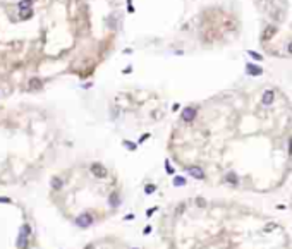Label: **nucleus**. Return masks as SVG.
I'll list each match as a JSON object with an SVG mask.
<instances>
[{
    "label": "nucleus",
    "instance_id": "a211bd4d",
    "mask_svg": "<svg viewBox=\"0 0 292 249\" xmlns=\"http://www.w3.org/2000/svg\"><path fill=\"white\" fill-rule=\"evenodd\" d=\"M113 203V206H117L119 205V199H117V194H113V196H110V205Z\"/></svg>",
    "mask_w": 292,
    "mask_h": 249
},
{
    "label": "nucleus",
    "instance_id": "f257e3e1",
    "mask_svg": "<svg viewBox=\"0 0 292 249\" xmlns=\"http://www.w3.org/2000/svg\"><path fill=\"white\" fill-rule=\"evenodd\" d=\"M93 222H95V218H93L91 213H81L79 217L76 218V225L81 227V229H86V227H91V225H93Z\"/></svg>",
    "mask_w": 292,
    "mask_h": 249
},
{
    "label": "nucleus",
    "instance_id": "dca6fc26",
    "mask_svg": "<svg viewBox=\"0 0 292 249\" xmlns=\"http://www.w3.org/2000/svg\"><path fill=\"white\" fill-rule=\"evenodd\" d=\"M155 189H156L155 186H151V184H148V186L144 187V192H146V194H151V192H155Z\"/></svg>",
    "mask_w": 292,
    "mask_h": 249
},
{
    "label": "nucleus",
    "instance_id": "20e7f679",
    "mask_svg": "<svg viewBox=\"0 0 292 249\" xmlns=\"http://www.w3.org/2000/svg\"><path fill=\"white\" fill-rule=\"evenodd\" d=\"M187 174H189L191 177H194V179H198V180L204 179V172H203L201 167H189V169H187Z\"/></svg>",
    "mask_w": 292,
    "mask_h": 249
},
{
    "label": "nucleus",
    "instance_id": "f3484780",
    "mask_svg": "<svg viewBox=\"0 0 292 249\" xmlns=\"http://www.w3.org/2000/svg\"><path fill=\"white\" fill-rule=\"evenodd\" d=\"M249 55H251L253 59H256V60H263L261 55H260V53H256V52H253V50H249Z\"/></svg>",
    "mask_w": 292,
    "mask_h": 249
},
{
    "label": "nucleus",
    "instance_id": "b1692460",
    "mask_svg": "<svg viewBox=\"0 0 292 249\" xmlns=\"http://www.w3.org/2000/svg\"><path fill=\"white\" fill-rule=\"evenodd\" d=\"M291 153H292V139H291Z\"/></svg>",
    "mask_w": 292,
    "mask_h": 249
},
{
    "label": "nucleus",
    "instance_id": "aec40b11",
    "mask_svg": "<svg viewBox=\"0 0 292 249\" xmlns=\"http://www.w3.org/2000/svg\"><path fill=\"white\" fill-rule=\"evenodd\" d=\"M165 170H167V172H169V174H174V169H172V167H170V163H169V160H167V161H165Z\"/></svg>",
    "mask_w": 292,
    "mask_h": 249
},
{
    "label": "nucleus",
    "instance_id": "f03ea898",
    "mask_svg": "<svg viewBox=\"0 0 292 249\" xmlns=\"http://www.w3.org/2000/svg\"><path fill=\"white\" fill-rule=\"evenodd\" d=\"M181 119L184 122H192V120L196 119V108L194 107H186L181 113Z\"/></svg>",
    "mask_w": 292,
    "mask_h": 249
},
{
    "label": "nucleus",
    "instance_id": "4468645a",
    "mask_svg": "<svg viewBox=\"0 0 292 249\" xmlns=\"http://www.w3.org/2000/svg\"><path fill=\"white\" fill-rule=\"evenodd\" d=\"M21 234H24V235H28V237H29L31 227H29V225H22V227H21Z\"/></svg>",
    "mask_w": 292,
    "mask_h": 249
},
{
    "label": "nucleus",
    "instance_id": "423d86ee",
    "mask_svg": "<svg viewBox=\"0 0 292 249\" xmlns=\"http://www.w3.org/2000/svg\"><path fill=\"white\" fill-rule=\"evenodd\" d=\"M28 244H29V239H28V235H24V234H21L19 232V237L16 240V246L19 249H28Z\"/></svg>",
    "mask_w": 292,
    "mask_h": 249
},
{
    "label": "nucleus",
    "instance_id": "2eb2a0df",
    "mask_svg": "<svg viewBox=\"0 0 292 249\" xmlns=\"http://www.w3.org/2000/svg\"><path fill=\"white\" fill-rule=\"evenodd\" d=\"M186 184V179L184 177H175L174 179V186H184Z\"/></svg>",
    "mask_w": 292,
    "mask_h": 249
},
{
    "label": "nucleus",
    "instance_id": "f8f14e48",
    "mask_svg": "<svg viewBox=\"0 0 292 249\" xmlns=\"http://www.w3.org/2000/svg\"><path fill=\"white\" fill-rule=\"evenodd\" d=\"M225 180H227V182H230V184H237V182H239V179H237V175H235V174H232V172H230V174H227V177H225Z\"/></svg>",
    "mask_w": 292,
    "mask_h": 249
},
{
    "label": "nucleus",
    "instance_id": "4be33fe9",
    "mask_svg": "<svg viewBox=\"0 0 292 249\" xmlns=\"http://www.w3.org/2000/svg\"><path fill=\"white\" fill-rule=\"evenodd\" d=\"M0 203H10L9 198H0Z\"/></svg>",
    "mask_w": 292,
    "mask_h": 249
},
{
    "label": "nucleus",
    "instance_id": "ddd939ff",
    "mask_svg": "<svg viewBox=\"0 0 292 249\" xmlns=\"http://www.w3.org/2000/svg\"><path fill=\"white\" fill-rule=\"evenodd\" d=\"M31 16H33V12L29 9L28 10H21V19H29Z\"/></svg>",
    "mask_w": 292,
    "mask_h": 249
},
{
    "label": "nucleus",
    "instance_id": "5701e85b",
    "mask_svg": "<svg viewBox=\"0 0 292 249\" xmlns=\"http://www.w3.org/2000/svg\"><path fill=\"white\" fill-rule=\"evenodd\" d=\"M287 50H289V53H292V41L289 43V48H287Z\"/></svg>",
    "mask_w": 292,
    "mask_h": 249
},
{
    "label": "nucleus",
    "instance_id": "1a4fd4ad",
    "mask_svg": "<svg viewBox=\"0 0 292 249\" xmlns=\"http://www.w3.org/2000/svg\"><path fill=\"white\" fill-rule=\"evenodd\" d=\"M275 31H277V29H275V26H268V28H266V29L263 31L261 38H263V40H265V41H266V40H270V38H272L273 34H275Z\"/></svg>",
    "mask_w": 292,
    "mask_h": 249
},
{
    "label": "nucleus",
    "instance_id": "9d476101",
    "mask_svg": "<svg viewBox=\"0 0 292 249\" xmlns=\"http://www.w3.org/2000/svg\"><path fill=\"white\" fill-rule=\"evenodd\" d=\"M31 4H33V0H21L19 4H17V9L19 10H28L31 7Z\"/></svg>",
    "mask_w": 292,
    "mask_h": 249
},
{
    "label": "nucleus",
    "instance_id": "7ed1b4c3",
    "mask_svg": "<svg viewBox=\"0 0 292 249\" xmlns=\"http://www.w3.org/2000/svg\"><path fill=\"white\" fill-rule=\"evenodd\" d=\"M91 174L96 175V177H100V179H103V177H107V169L101 163H93L91 165Z\"/></svg>",
    "mask_w": 292,
    "mask_h": 249
},
{
    "label": "nucleus",
    "instance_id": "6e6552de",
    "mask_svg": "<svg viewBox=\"0 0 292 249\" xmlns=\"http://www.w3.org/2000/svg\"><path fill=\"white\" fill-rule=\"evenodd\" d=\"M28 88H29V90H40V88H43V81L38 79V77L29 79V83H28Z\"/></svg>",
    "mask_w": 292,
    "mask_h": 249
},
{
    "label": "nucleus",
    "instance_id": "393cba45",
    "mask_svg": "<svg viewBox=\"0 0 292 249\" xmlns=\"http://www.w3.org/2000/svg\"><path fill=\"white\" fill-rule=\"evenodd\" d=\"M86 249H91V246H88V248H86Z\"/></svg>",
    "mask_w": 292,
    "mask_h": 249
},
{
    "label": "nucleus",
    "instance_id": "6ab92c4d",
    "mask_svg": "<svg viewBox=\"0 0 292 249\" xmlns=\"http://www.w3.org/2000/svg\"><path fill=\"white\" fill-rule=\"evenodd\" d=\"M124 144H126L129 149H136V144H134V143H131V141H124Z\"/></svg>",
    "mask_w": 292,
    "mask_h": 249
},
{
    "label": "nucleus",
    "instance_id": "39448f33",
    "mask_svg": "<svg viewBox=\"0 0 292 249\" xmlns=\"http://www.w3.org/2000/svg\"><path fill=\"white\" fill-rule=\"evenodd\" d=\"M273 98H275V93H273L272 90H266L265 93H263V98H261L263 105H265V107L272 105V103H273Z\"/></svg>",
    "mask_w": 292,
    "mask_h": 249
},
{
    "label": "nucleus",
    "instance_id": "412c9836",
    "mask_svg": "<svg viewBox=\"0 0 292 249\" xmlns=\"http://www.w3.org/2000/svg\"><path fill=\"white\" fill-rule=\"evenodd\" d=\"M155 210H156V208H150V210H148V211H146V215H148V217H151V215H153V211H155Z\"/></svg>",
    "mask_w": 292,
    "mask_h": 249
},
{
    "label": "nucleus",
    "instance_id": "0eeeda50",
    "mask_svg": "<svg viewBox=\"0 0 292 249\" xmlns=\"http://www.w3.org/2000/svg\"><path fill=\"white\" fill-rule=\"evenodd\" d=\"M246 72L249 76H260V74H263V69L258 67V65H254V64H248L246 65Z\"/></svg>",
    "mask_w": 292,
    "mask_h": 249
},
{
    "label": "nucleus",
    "instance_id": "9b49d317",
    "mask_svg": "<svg viewBox=\"0 0 292 249\" xmlns=\"http://www.w3.org/2000/svg\"><path fill=\"white\" fill-rule=\"evenodd\" d=\"M62 186H64L62 179H59V177H53V179H52V187H53V189H62Z\"/></svg>",
    "mask_w": 292,
    "mask_h": 249
}]
</instances>
